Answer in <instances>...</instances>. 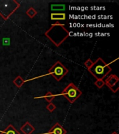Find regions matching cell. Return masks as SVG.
<instances>
[{"mask_svg": "<svg viewBox=\"0 0 119 134\" xmlns=\"http://www.w3.org/2000/svg\"><path fill=\"white\" fill-rule=\"evenodd\" d=\"M45 35L56 47H59L68 37L70 33L64 25L57 22L52 25Z\"/></svg>", "mask_w": 119, "mask_h": 134, "instance_id": "1", "label": "cell"}, {"mask_svg": "<svg viewBox=\"0 0 119 134\" xmlns=\"http://www.w3.org/2000/svg\"><path fill=\"white\" fill-rule=\"evenodd\" d=\"M88 70L97 80H103L111 71V68L101 57H99Z\"/></svg>", "mask_w": 119, "mask_h": 134, "instance_id": "2", "label": "cell"}, {"mask_svg": "<svg viewBox=\"0 0 119 134\" xmlns=\"http://www.w3.org/2000/svg\"><path fill=\"white\" fill-rule=\"evenodd\" d=\"M20 7V4L15 0H0V15L6 20Z\"/></svg>", "mask_w": 119, "mask_h": 134, "instance_id": "3", "label": "cell"}, {"mask_svg": "<svg viewBox=\"0 0 119 134\" xmlns=\"http://www.w3.org/2000/svg\"><path fill=\"white\" fill-rule=\"evenodd\" d=\"M82 94V92L79 88L73 83H70L63 90L62 95L68 99L69 102L73 103Z\"/></svg>", "mask_w": 119, "mask_h": 134, "instance_id": "4", "label": "cell"}, {"mask_svg": "<svg viewBox=\"0 0 119 134\" xmlns=\"http://www.w3.org/2000/svg\"><path fill=\"white\" fill-rule=\"evenodd\" d=\"M48 73L57 81H60L67 73H68V70L66 67L63 66L61 62L57 61L50 69L48 70Z\"/></svg>", "mask_w": 119, "mask_h": 134, "instance_id": "5", "label": "cell"}, {"mask_svg": "<svg viewBox=\"0 0 119 134\" xmlns=\"http://www.w3.org/2000/svg\"><path fill=\"white\" fill-rule=\"evenodd\" d=\"M118 82L119 78L116 75H115V74H111L109 76H108L107 78H106L105 81H104V84L114 93H116L118 90Z\"/></svg>", "mask_w": 119, "mask_h": 134, "instance_id": "6", "label": "cell"}, {"mask_svg": "<svg viewBox=\"0 0 119 134\" xmlns=\"http://www.w3.org/2000/svg\"><path fill=\"white\" fill-rule=\"evenodd\" d=\"M48 134H66V130L60 124L56 122L53 126H52L49 131L47 132Z\"/></svg>", "mask_w": 119, "mask_h": 134, "instance_id": "7", "label": "cell"}, {"mask_svg": "<svg viewBox=\"0 0 119 134\" xmlns=\"http://www.w3.org/2000/svg\"><path fill=\"white\" fill-rule=\"evenodd\" d=\"M21 131L24 134H31L34 131L35 128L29 123V121H26L20 128Z\"/></svg>", "mask_w": 119, "mask_h": 134, "instance_id": "8", "label": "cell"}, {"mask_svg": "<svg viewBox=\"0 0 119 134\" xmlns=\"http://www.w3.org/2000/svg\"><path fill=\"white\" fill-rule=\"evenodd\" d=\"M50 16L52 20H56L58 22L60 20H65L66 18V15L64 13H52Z\"/></svg>", "mask_w": 119, "mask_h": 134, "instance_id": "9", "label": "cell"}, {"mask_svg": "<svg viewBox=\"0 0 119 134\" xmlns=\"http://www.w3.org/2000/svg\"><path fill=\"white\" fill-rule=\"evenodd\" d=\"M0 134H20V133L12 124H9L4 131H0Z\"/></svg>", "mask_w": 119, "mask_h": 134, "instance_id": "10", "label": "cell"}, {"mask_svg": "<svg viewBox=\"0 0 119 134\" xmlns=\"http://www.w3.org/2000/svg\"><path fill=\"white\" fill-rule=\"evenodd\" d=\"M13 84H14L15 85L17 86V87L20 88L21 87L25 84V80L23 79L20 75H18V76H17V77L13 80Z\"/></svg>", "mask_w": 119, "mask_h": 134, "instance_id": "11", "label": "cell"}, {"mask_svg": "<svg viewBox=\"0 0 119 134\" xmlns=\"http://www.w3.org/2000/svg\"><path fill=\"white\" fill-rule=\"evenodd\" d=\"M66 6L65 4H52L51 5V10L52 11H63L65 10Z\"/></svg>", "mask_w": 119, "mask_h": 134, "instance_id": "12", "label": "cell"}, {"mask_svg": "<svg viewBox=\"0 0 119 134\" xmlns=\"http://www.w3.org/2000/svg\"><path fill=\"white\" fill-rule=\"evenodd\" d=\"M37 10H35L33 7H30V8L26 11V14H27L30 18H33L37 15Z\"/></svg>", "mask_w": 119, "mask_h": 134, "instance_id": "13", "label": "cell"}, {"mask_svg": "<svg viewBox=\"0 0 119 134\" xmlns=\"http://www.w3.org/2000/svg\"><path fill=\"white\" fill-rule=\"evenodd\" d=\"M43 98H45V100L46 101H47L48 103H52V100H54L55 98V95L52 94L50 92H48L45 95H44Z\"/></svg>", "mask_w": 119, "mask_h": 134, "instance_id": "14", "label": "cell"}, {"mask_svg": "<svg viewBox=\"0 0 119 134\" xmlns=\"http://www.w3.org/2000/svg\"><path fill=\"white\" fill-rule=\"evenodd\" d=\"M56 108V106L53 103H49V104L46 106V109L50 113H52V112H54Z\"/></svg>", "mask_w": 119, "mask_h": 134, "instance_id": "15", "label": "cell"}, {"mask_svg": "<svg viewBox=\"0 0 119 134\" xmlns=\"http://www.w3.org/2000/svg\"><path fill=\"white\" fill-rule=\"evenodd\" d=\"M95 85L99 89H101L103 86L105 85V84H104V81L103 80H97L95 82Z\"/></svg>", "mask_w": 119, "mask_h": 134, "instance_id": "16", "label": "cell"}, {"mask_svg": "<svg viewBox=\"0 0 119 134\" xmlns=\"http://www.w3.org/2000/svg\"><path fill=\"white\" fill-rule=\"evenodd\" d=\"M93 64V62L91 59H88L87 60L84 62V66H85L87 69H89L90 67H91Z\"/></svg>", "mask_w": 119, "mask_h": 134, "instance_id": "17", "label": "cell"}, {"mask_svg": "<svg viewBox=\"0 0 119 134\" xmlns=\"http://www.w3.org/2000/svg\"><path fill=\"white\" fill-rule=\"evenodd\" d=\"M111 134H118V133H117V132H114V133H112Z\"/></svg>", "mask_w": 119, "mask_h": 134, "instance_id": "18", "label": "cell"}]
</instances>
